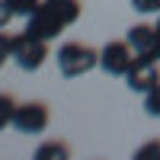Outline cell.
I'll return each instance as SVG.
<instances>
[{
    "label": "cell",
    "mask_w": 160,
    "mask_h": 160,
    "mask_svg": "<svg viewBox=\"0 0 160 160\" xmlns=\"http://www.w3.org/2000/svg\"><path fill=\"white\" fill-rule=\"evenodd\" d=\"M154 29H157V35H160V13H157V22H154Z\"/></svg>",
    "instance_id": "cell-15"
},
{
    "label": "cell",
    "mask_w": 160,
    "mask_h": 160,
    "mask_svg": "<svg viewBox=\"0 0 160 160\" xmlns=\"http://www.w3.org/2000/svg\"><path fill=\"white\" fill-rule=\"evenodd\" d=\"M131 7L141 16H154V13H160V0H131Z\"/></svg>",
    "instance_id": "cell-13"
},
{
    "label": "cell",
    "mask_w": 160,
    "mask_h": 160,
    "mask_svg": "<svg viewBox=\"0 0 160 160\" xmlns=\"http://www.w3.org/2000/svg\"><path fill=\"white\" fill-rule=\"evenodd\" d=\"M68 157H71L68 141H42L35 148V160H68Z\"/></svg>",
    "instance_id": "cell-7"
},
{
    "label": "cell",
    "mask_w": 160,
    "mask_h": 160,
    "mask_svg": "<svg viewBox=\"0 0 160 160\" xmlns=\"http://www.w3.org/2000/svg\"><path fill=\"white\" fill-rule=\"evenodd\" d=\"M160 61H148V58H135V64L128 68V74L122 77L125 83H128V90L131 93H148L151 87H157L160 83V68H157Z\"/></svg>",
    "instance_id": "cell-6"
},
{
    "label": "cell",
    "mask_w": 160,
    "mask_h": 160,
    "mask_svg": "<svg viewBox=\"0 0 160 160\" xmlns=\"http://www.w3.org/2000/svg\"><path fill=\"white\" fill-rule=\"evenodd\" d=\"M13 19V10H10V3L7 0H0V29H7V22Z\"/></svg>",
    "instance_id": "cell-14"
},
{
    "label": "cell",
    "mask_w": 160,
    "mask_h": 160,
    "mask_svg": "<svg viewBox=\"0 0 160 160\" xmlns=\"http://www.w3.org/2000/svg\"><path fill=\"white\" fill-rule=\"evenodd\" d=\"M10 10H13V16H32V10L42 3V0H7Z\"/></svg>",
    "instance_id": "cell-10"
},
{
    "label": "cell",
    "mask_w": 160,
    "mask_h": 160,
    "mask_svg": "<svg viewBox=\"0 0 160 160\" xmlns=\"http://www.w3.org/2000/svg\"><path fill=\"white\" fill-rule=\"evenodd\" d=\"M7 61H13V35L10 32H0V71H3Z\"/></svg>",
    "instance_id": "cell-11"
},
{
    "label": "cell",
    "mask_w": 160,
    "mask_h": 160,
    "mask_svg": "<svg viewBox=\"0 0 160 160\" xmlns=\"http://www.w3.org/2000/svg\"><path fill=\"white\" fill-rule=\"evenodd\" d=\"M55 61H58V71L64 77H83L93 68H99V51L83 45V42H64L55 51Z\"/></svg>",
    "instance_id": "cell-1"
},
{
    "label": "cell",
    "mask_w": 160,
    "mask_h": 160,
    "mask_svg": "<svg viewBox=\"0 0 160 160\" xmlns=\"http://www.w3.org/2000/svg\"><path fill=\"white\" fill-rule=\"evenodd\" d=\"M151 157H160V141H148L135 151V160H151Z\"/></svg>",
    "instance_id": "cell-12"
},
{
    "label": "cell",
    "mask_w": 160,
    "mask_h": 160,
    "mask_svg": "<svg viewBox=\"0 0 160 160\" xmlns=\"http://www.w3.org/2000/svg\"><path fill=\"white\" fill-rule=\"evenodd\" d=\"M135 48H131L125 38L122 42H106L99 48V71L102 74H109V77H125L128 68L135 64Z\"/></svg>",
    "instance_id": "cell-4"
},
{
    "label": "cell",
    "mask_w": 160,
    "mask_h": 160,
    "mask_svg": "<svg viewBox=\"0 0 160 160\" xmlns=\"http://www.w3.org/2000/svg\"><path fill=\"white\" fill-rule=\"evenodd\" d=\"M16 99L10 96V93H0V131H7L13 125V115H16Z\"/></svg>",
    "instance_id": "cell-8"
},
{
    "label": "cell",
    "mask_w": 160,
    "mask_h": 160,
    "mask_svg": "<svg viewBox=\"0 0 160 160\" xmlns=\"http://www.w3.org/2000/svg\"><path fill=\"white\" fill-rule=\"evenodd\" d=\"M45 61H48V42H45V38L29 35L26 29L19 35H13V64H16L19 71L32 74V71L42 68Z\"/></svg>",
    "instance_id": "cell-2"
},
{
    "label": "cell",
    "mask_w": 160,
    "mask_h": 160,
    "mask_svg": "<svg viewBox=\"0 0 160 160\" xmlns=\"http://www.w3.org/2000/svg\"><path fill=\"white\" fill-rule=\"evenodd\" d=\"M125 42L135 48V55H138V58L160 61V35H157L154 26H148V22H135V26L125 32Z\"/></svg>",
    "instance_id": "cell-5"
},
{
    "label": "cell",
    "mask_w": 160,
    "mask_h": 160,
    "mask_svg": "<svg viewBox=\"0 0 160 160\" xmlns=\"http://www.w3.org/2000/svg\"><path fill=\"white\" fill-rule=\"evenodd\" d=\"M144 112H148L151 118H160V83L144 93Z\"/></svg>",
    "instance_id": "cell-9"
},
{
    "label": "cell",
    "mask_w": 160,
    "mask_h": 160,
    "mask_svg": "<svg viewBox=\"0 0 160 160\" xmlns=\"http://www.w3.org/2000/svg\"><path fill=\"white\" fill-rule=\"evenodd\" d=\"M51 122V109L48 102L42 99H29V102H19L16 106V115H13V128L19 135H42Z\"/></svg>",
    "instance_id": "cell-3"
}]
</instances>
